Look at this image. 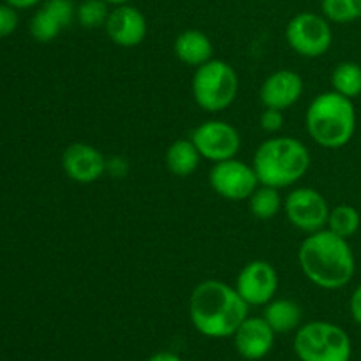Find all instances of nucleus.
<instances>
[{"instance_id": "obj_1", "label": "nucleus", "mask_w": 361, "mask_h": 361, "mask_svg": "<svg viewBox=\"0 0 361 361\" xmlns=\"http://www.w3.org/2000/svg\"><path fill=\"white\" fill-rule=\"evenodd\" d=\"M192 326L208 338H228L249 317V305L235 288L221 281L200 282L189 298Z\"/></svg>"}, {"instance_id": "obj_2", "label": "nucleus", "mask_w": 361, "mask_h": 361, "mask_svg": "<svg viewBox=\"0 0 361 361\" xmlns=\"http://www.w3.org/2000/svg\"><path fill=\"white\" fill-rule=\"evenodd\" d=\"M298 263L314 286L328 291L348 286L356 271L355 252L349 240L326 228L310 233L303 240L298 249Z\"/></svg>"}, {"instance_id": "obj_3", "label": "nucleus", "mask_w": 361, "mask_h": 361, "mask_svg": "<svg viewBox=\"0 0 361 361\" xmlns=\"http://www.w3.org/2000/svg\"><path fill=\"white\" fill-rule=\"evenodd\" d=\"M252 168L261 185L286 189L307 175L310 168V152L295 137H270L257 147Z\"/></svg>"}, {"instance_id": "obj_4", "label": "nucleus", "mask_w": 361, "mask_h": 361, "mask_svg": "<svg viewBox=\"0 0 361 361\" xmlns=\"http://www.w3.org/2000/svg\"><path fill=\"white\" fill-rule=\"evenodd\" d=\"M307 133L314 143L328 150L345 147L356 130V109L353 99L335 90L312 99L305 115Z\"/></svg>"}, {"instance_id": "obj_5", "label": "nucleus", "mask_w": 361, "mask_h": 361, "mask_svg": "<svg viewBox=\"0 0 361 361\" xmlns=\"http://www.w3.org/2000/svg\"><path fill=\"white\" fill-rule=\"evenodd\" d=\"M300 361H351L353 344L348 331L330 321H310L295 335Z\"/></svg>"}, {"instance_id": "obj_6", "label": "nucleus", "mask_w": 361, "mask_h": 361, "mask_svg": "<svg viewBox=\"0 0 361 361\" xmlns=\"http://www.w3.org/2000/svg\"><path fill=\"white\" fill-rule=\"evenodd\" d=\"M238 74L224 60L212 59L196 67L192 78V95L196 104L208 113L229 108L238 95Z\"/></svg>"}, {"instance_id": "obj_7", "label": "nucleus", "mask_w": 361, "mask_h": 361, "mask_svg": "<svg viewBox=\"0 0 361 361\" xmlns=\"http://www.w3.org/2000/svg\"><path fill=\"white\" fill-rule=\"evenodd\" d=\"M286 41L289 48L305 59H319L334 42L330 21L323 14L300 13L289 20L286 27Z\"/></svg>"}, {"instance_id": "obj_8", "label": "nucleus", "mask_w": 361, "mask_h": 361, "mask_svg": "<svg viewBox=\"0 0 361 361\" xmlns=\"http://www.w3.org/2000/svg\"><path fill=\"white\" fill-rule=\"evenodd\" d=\"M284 212L291 226L310 235L326 228L330 207L319 190L298 187L286 197Z\"/></svg>"}, {"instance_id": "obj_9", "label": "nucleus", "mask_w": 361, "mask_h": 361, "mask_svg": "<svg viewBox=\"0 0 361 361\" xmlns=\"http://www.w3.org/2000/svg\"><path fill=\"white\" fill-rule=\"evenodd\" d=\"M190 140L196 145L197 152L207 161L221 162L233 159L242 147L240 133L228 122L222 120H207L190 134Z\"/></svg>"}, {"instance_id": "obj_10", "label": "nucleus", "mask_w": 361, "mask_h": 361, "mask_svg": "<svg viewBox=\"0 0 361 361\" xmlns=\"http://www.w3.org/2000/svg\"><path fill=\"white\" fill-rule=\"evenodd\" d=\"M210 185L221 197L228 201H243L252 196L259 187L256 171L252 166L238 159L215 162L210 171Z\"/></svg>"}, {"instance_id": "obj_11", "label": "nucleus", "mask_w": 361, "mask_h": 361, "mask_svg": "<svg viewBox=\"0 0 361 361\" xmlns=\"http://www.w3.org/2000/svg\"><path fill=\"white\" fill-rule=\"evenodd\" d=\"M235 289L249 307H264L275 298L279 289L277 270L268 261H250L240 270Z\"/></svg>"}, {"instance_id": "obj_12", "label": "nucleus", "mask_w": 361, "mask_h": 361, "mask_svg": "<svg viewBox=\"0 0 361 361\" xmlns=\"http://www.w3.org/2000/svg\"><path fill=\"white\" fill-rule=\"evenodd\" d=\"M106 157L99 148L88 143H71L62 154V169L67 178L81 185H90L106 173Z\"/></svg>"}, {"instance_id": "obj_13", "label": "nucleus", "mask_w": 361, "mask_h": 361, "mask_svg": "<svg viewBox=\"0 0 361 361\" xmlns=\"http://www.w3.org/2000/svg\"><path fill=\"white\" fill-rule=\"evenodd\" d=\"M104 30L116 46L134 48V46H140L147 37V18L137 7L130 6V4L111 7Z\"/></svg>"}, {"instance_id": "obj_14", "label": "nucleus", "mask_w": 361, "mask_h": 361, "mask_svg": "<svg viewBox=\"0 0 361 361\" xmlns=\"http://www.w3.org/2000/svg\"><path fill=\"white\" fill-rule=\"evenodd\" d=\"M76 18L73 0H46L30 20V34L37 42H51Z\"/></svg>"}, {"instance_id": "obj_15", "label": "nucleus", "mask_w": 361, "mask_h": 361, "mask_svg": "<svg viewBox=\"0 0 361 361\" xmlns=\"http://www.w3.org/2000/svg\"><path fill=\"white\" fill-rule=\"evenodd\" d=\"M303 95V80L298 73L289 69L275 71L263 81L259 88V101L264 108H291Z\"/></svg>"}, {"instance_id": "obj_16", "label": "nucleus", "mask_w": 361, "mask_h": 361, "mask_svg": "<svg viewBox=\"0 0 361 361\" xmlns=\"http://www.w3.org/2000/svg\"><path fill=\"white\" fill-rule=\"evenodd\" d=\"M275 335L277 334L271 330L264 317H247L233 338L236 351L242 358L257 361L270 355L275 344Z\"/></svg>"}, {"instance_id": "obj_17", "label": "nucleus", "mask_w": 361, "mask_h": 361, "mask_svg": "<svg viewBox=\"0 0 361 361\" xmlns=\"http://www.w3.org/2000/svg\"><path fill=\"white\" fill-rule=\"evenodd\" d=\"M173 51H175L176 59L185 63V66L200 67L207 63L208 60H212L214 44H212L210 37L204 32L190 28V30L182 32L175 39Z\"/></svg>"}, {"instance_id": "obj_18", "label": "nucleus", "mask_w": 361, "mask_h": 361, "mask_svg": "<svg viewBox=\"0 0 361 361\" xmlns=\"http://www.w3.org/2000/svg\"><path fill=\"white\" fill-rule=\"evenodd\" d=\"M302 316L303 314L298 303L288 298H274L264 305L263 312V317L275 334H289V331L300 328Z\"/></svg>"}, {"instance_id": "obj_19", "label": "nucleus", "mask_w": 361, "mask_h": 361, "mask_svg": "<svg viewBox=\"0 0 361 361\" xmlns=\"http://www.w3.org/2000/svg\"><path fill=\"white\" fill-rule=\"evenodd\" d=\"M201 155L197 152L192 140H176L169 145L166 152V168L175 176H190L197 169L201 161Z\"/></svg>"}, {"instance_id": "obj_20", "label": "nucleus", "mask_w": 361, "mask_h": 361, "mask_svg": "<svg viewBox=\"0 0 361 361\" xmlns=\"http://www.w3.org/2000/svg\"><path fill=\"white\" fill-rule=\"evenodd\" d=\"M331 87L348 99L361 95V66L356 62H341L331 73Z\"/></svg>"}, {"instance_id": "obj_21", "label": "nucleus", "mask_w": 361, "mask_h": 361, "mask_svg": "<svg viewBox=\"0 0 361 361\" xmlns=\"http://www.w3.org/2000/svg\"><path fill=\"white\" fill-rule=\"evenodd\" d=\"M282 208V200L279 189L268 185L257 187L252 192V196L249 197V210L259 221H270L275 215L281 212Z\"/></svg>"}, {"instance_id": "obj_22", "label": "nucleus", "mask_w": 361, "mask_h": 361, "mask_svg": "<svg viewBox=\"0 0 361 361\" xmlns=\"http://www.w3.org/2000/svg\"><path fill=\"white\" fill-rule=\"evenodd\" d=\"M361 226V215L351 204H337L335 208H330L328 215L326 229H330L335 235L349 240L358 233Z\"/></svg>"}, {"instance_id": "obj_23", "label": "nucleus", "mask_w": 361, "mask_h": 361, "mask_svg": "<svg viewBox=\"0 0 361 361\" xmlns=\"http://www.w3.org/2000/svg\"><path fill=\"white\" fill-rule=\"evenodd\" d=\"M321 9L331 23H353L361 18V0H321Z\"/></svg>"}, {"instance_id": "obj_24", "label": "nucleus", "mask_w": 361, "mask_h": 361, "mask_svg": "<svg viewBox=\"0 0 361 361\" xmlns=\"http://www.w3.org/2000/svg\"><path fill=\"white\" fill-rule=\"evenodd\" d=\"M109 4L104 0H83L76 7V20L85 28H101L108 21Z\"/></svg>"}, {"instance_id": "obj_25", "label": "nucleus", "mask_w": 361, "mask_h": 361, "mask_svg": "<svg viewBox=\"0 0 361 361\" xmlns=\"http://www.w3.org/2000/svg\"><path fill=\"white\" fill-rule=\"evenodd\" d=\"M18 9L11 7L9 4H0V39L9 37L18 28L20 18H18Z\"/></svg>"}, {"instance_id": "obj_26", "label": "nucleus", "mask_w": 361, "mask_h": 361, "mask_svg": "<svg viewBox=\"0 0 361 361\" xmlns=\"http://www.w3.org/2000/svg\"><path fill=\"white\" fill-rule=\"evenodd\" d=\"M259 123L261 129H263L264 133L275 134L282 129V126H284V115H282L281 109L264 108V111L261 113L259 116Z\"/></svg>"}, {"instance_id": "obj_27", "label": "nucleus", "mask_w": 361, "mask_h": 361, "mask_svg": "<svg viewBox=\"0 0 361 361\" xmlns=\"http://www.w3.org/2000/svg\"><path fill=\"white\" fill-rule=\"evenodd\" d=\"M349 310H351L353 319L361 326V284L353 291L351 300H349Z\"/></svg>"}, {"instance_id": "obj_28", "label": "nucleus", "mask_w": 361, "mask_h": 361, "mask_svg": "<svg viewBox=\"0 0 361 361\" xmlns=\"http://www.w3.org/2000/svg\"><path fill=\"white\" fill-rule=\"evenodd\" d=\"M147 361H183V360L171 351H159L155 353V355H152Z\"/></svg>"}, {"instance_id": "obj_29", "label": "nucleus", "mask_w": 361, "mask_h": 361, "mask_svg": "<svg viewBox=\"0 0 361 361\" xmlns=\"http://www.w3.org/2000/svg\"><path fill=\"white\" fill-rule=\"evenodd\" d=\"M42 0H6V4H9L14 9H30V7L37 6Z\"/></svg>"}, {"instance_id": "obj_30", "label": "nucleus", "mask_w": 361, "mask_h": 361, "mask_svg": "<svg viewBox=\"0 0 361 361\" xmlns=\"http://www.w3.org/2000/svg\"><path fill=\"white\" fill-rule=\"evenodd\" d=\"M104 2H108L111 7H116V6H123V4H130L133 0H104Z\"/></svg>"}]
</instances>
